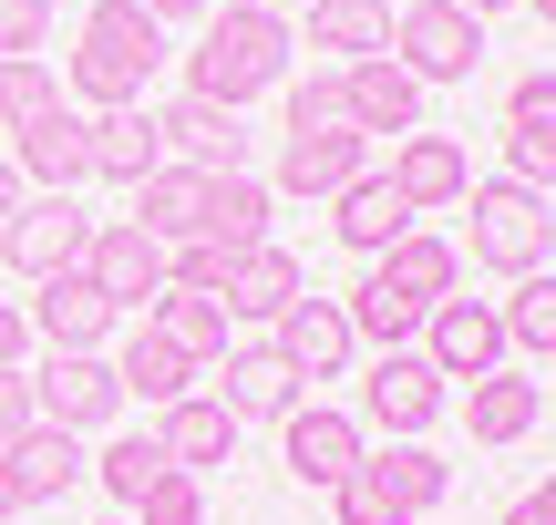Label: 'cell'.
<instances>
[{"mask_svg": "<svg viewBox=\"0 0 556 525\" xmlns=\"http://www.w3.org/2000/svg\"><path fill=\"white\" fill-rule=\"evenodd\" d=\"M505 525H556V515L536 505V495H526V505H505Z\"/></svg>", "mask_w": 556, "mask_h": 525, "instance_id": "bcb514c9", "label": "cell"}, {"mask_svg": "<svg viewBox=\"0 0 556 525\" xmlns=\"http://www.w3.org/2000/svg\"><path fill=\"white\" fill-rule=\"evenodd\" d=\"M41 11H62V0H41Z\"/></svg>", "mask_w": 556, "mask_h": 525, "instance_id": "f5cc1de1", "label": "cell"}, {"mask_svg": "<svg viewBox=\"0 0 556 525\" xmlns=\"http://www.w3.org/2000/svg\"><path fill=\"white\" fill-rule=\"evenodd\" d=\"M330 124H351V114H340V73L289 82V135H330Z\"/></svg>", "mask_w": 556, "mask_h": 525, "instance_id": "8d00e7d4", "label": "cell"}, {"mask_svg": "<svg viewBox=\"0 0 556 525\" xmlns=\"http://www.w3.org/2000/svg\"><path fill=\"white\" fill-rule=\"evenodd\" d=\"M155 444H165V464H176V474H206V464L238 453V412H227L217 392H186V402L155 412Z\"/></svg>", "mask_w": 556, "mask_h": 525, "instance_id": "d6986e66", "label": "cell"}, {"mask_svg": "<svg viewBox=\"0 0 556 525\" xmlns=\"http://www.w3.org/2000/svg\"><path fill=\"white\" fill-rule=\"evenodd\" d=\"M546 247H556V217H546Z\"/></svg>", "mask_w": 556, "mask_h": 525, "instance_id": "816d5d0a", "label": "cell"}, {"mask_svg": "<svg viewBox=\"0 0 556 525\" xmlns=\"http://www.w3.org/2000/svg\"><path fill=\"white\" fill-rule=\"evenodd\" d=\"M21 320H31V341H52V350H103L124 309L103 299L83 268H62V279H41V289H31V309H21Z\"/></svg>", "mask_w": 556, "mask_h": 525, "instance_id": "7c38bea8", "label": "cell"}, {"mask_svg": "<svg viewBox=\"0 0 556 525\" xmlns=\"http://www.w3.org/2000/svg\"><path fill=\"white\" fill-rule=\"evenodd\" d=\"M217 247H268V185L258 176H206V227Z\"/></svg>", "mask_w": 556, "mask_h": 525, "instance_id": "1f68e13d", "label": "cell"}, {"mask_svg": "<svg viewBox=\"0 0 556 525\" xmlns=\"http://www.w3.org/2000/svg\"><path fill=\"white\" fill-rule=\"evenodd\" d=\"M330 238L351 247V258H381L392 238H413V206H402V185L381 176V165H361V176L330 196Z\"/></svg>", "mask_w": 556, "mask_h": 525, "instance_id": "e0dca14e", "label": "cell"}, {"mask_svg": "<svg viewBox=\"0 0 556 525\" xmlns=\"http://www.w3.org/2000/svg\"><path fill=\"white\" fill-rule=\"evenodd\" d=\"M21 350H31V320H21V299H0V371H21Z\"/></svg>", "mask_w": 556, "mask_h": 525, "instance_id": "b9f144b4", "label": "cell"}, {"mask_svg": "<svg viewBox=\"0 0 556 525\" xmlns=\"http://www.w3.org/2000/svg\"><path fill=\"white\" fill-rule=\"evenodd\" d=\"M361 453H371V444H361V423H351V412H330V402H299V412H289V474H299V485H319V495H330L340 474L361 464Z\"/></svg>", "mask_w": 556, "mask_h": 525, "instance_id": "ffe728a7", "label": "cell"}, {"mask_svg": "<svg viewBox=\"0 0 556 525\" xmlns=\"http://www.w3.org/2000/svg\"><path fill=\"white\" fill-rule=\"evenodd\" d=\"M11 165H21V185H31V196H73V185L93 176L83 114H73V103H52L41 124H21V135H11Z\"/></svg>", "mask_w": 556, "mask_h": 525, "instance_id": "5bb4252c", "label": "cell"}, {"mask_svg": "<svg viewBox=\"0 0 556 525\" xmlns=\"http://www.w3.org/2000/svg\"><path fill=\"white\" fill-rule=\"evenodd\" d=\"M454 11H475V21H495V11H516V0H454Z\"/></svg>", "mask_w": 556, "mask_h": 525, "instance_id": "7dc6e473", "label": "cell"}, {"mask_svg": "<svg viewBox=\"0 0 556 525\" xmlns=\"http://www.w3.org/2000/svg\"><path fill=\"white\" fill-rule=\"evenodd\" d=\"M83 247H93V217H83L73 196H21V206H11V238H0V258L41 289V279H62V268H83Z\"/></svg>", "mask_w": 556, "mask_h": 525, "instance_id": "9c48e42d", "label": "cell"}, {"mask_svg": "<svg viewBox=\"0 0 556 525\" xmlns=\"http://www.w3.org/2000/svg\"><path fill=\"white\" fill-rule=\"evenodd\" d=\"M135 227H155L165 247L197 238V227H206V176H197V165H155V176L135 185Z\"/></svg>", "mask_w": 556, "mask_h": 525, "instance_id": "f1b7e54d", "label": "cell"}, {"mask_svg": "<svg viewBox=\"0 0 556 525\" xmlns=\"http://www.w3.org/2000/svg\"><path fill=\"white\" fill-rule=\"evenodd\" d=\"M21 196H31V185H21V165H11V155H0V217H11V206H21Z\"/></svg>", "mask_w": 556, "mask_h": 525, "instance_id": "7bdbcfd3", "label": "cell"}, {"mask_svg": "<svg viewBox=\"0 0 556 525\" xmlns=\"http://www.w3.org/2000/svg\"><path fill=\"white\" fill-rule=\"evenodd\" d=\"M392 62H402L413 82H475L484 21L454 11V0H413V11H392Z\"/></svg>", "mask_w": 556, "mask_h": 525, "instance_id": "5b68a950", "label": "cell"}, {"mask_svg": "<svg viewBox=\"0 0 556 525\" xmlns=\"http://www.w3.org/2000/svg\"><path fill=\"white\" fill-rule=\"evenodd\" d=\"M155 144H165V165H197V176H248L238 114H217V103H197V93L155 114Z\"/></svg>", "mask_w": 556, "mask_h": 525, "instance_id": "9a60e30c", "label": "cell"}, {"mask_svg": "<svg viewBox=\"0 0 556 525\" xmlns=\"http://www.w3.org/2000/svg\"><path fill=\"white\" fill-rule=\"evenodd\" d=\"M340 320H351V341H381V350H413V341H422V299H402L381 268L340 299Z\"/></svg>", "mask_w": 556, "mask_h": 525, "instance_id": "f546056e", "label": "cell"}, {"mask_svg": "<svg viewBox=\"0 0 556 525\" xmlns=\"http://www.w3.org/2000/svg\"><path fill=\"white\" fill-rule=\"evenodd\" d=\"M83 144H93V176H103V185H144V176L165 165V144H155V114H144V103L83 114Z\"/></svg>", "mask_w": 556, "mask_h": 525, "instance_id": "44dd1931", "label": "cell"}, {"mask_svg": "<svg viewBox=\"0 0 556 525\" xmlns=\"http://www.w3.org/2000/svg\"><path fill=\"white\" fill-rule=\"evenodd\" d=\"M41 31H52L41 0H0V62H41Z\"/></svg>", "mask_w": 556, "mask_h": 525, "instance_id": "f35d334b", "label": "cell"}, {"mask_svg": "<svg viewBox=\"0 0 556 525\" xmlns=\"http://www.w3.org/2000/svg\"><path fill=\"white\" fill-rule=\"evenodd\" d=\"M114 392H124V402H155V412H165V402H186V392H197V361H186V350L165 341L155 320H144L135 341L114 350Z\"/></svg>", "mask_w": 556, "mask_h": 525, "instance_id": "cb8c5ba5", "label": "cell"}, {"mask_svg": "<svg viewBox=\"0 0 556 525\" xmlns=\"http://www.w3.org/2000/svg\"><path fill=\"white\" fill-rule=\"evenodd\" d=\"M289 299H309V279H299L289 247H238V268H227V320H278Z\"/></svg>", "mask_w": 556, "mask_h": 525, "instance_id": "d4e9b609", "label": "cell"}, {"mask_svg": "<svg viewBox=\"0 0 556 525\" xmlns=\"http://www.w3.org/2000/svg\"><path fill=\"white\" fill-rule=\"evenodd\" d=\"M31 423H41V402H31V371H0V453H11Z\"/></svg>", "mask_w": 556, "mask_h": 525, "instance_id": "60d3db41", "label": "cell"}, {"mask_svg": "<svg viewBox=\"0 0 556 525\" xmlns=\"http://www.w3.org/2000/svg\"><path fill=\"white\" fill-rule=\"evenodd\" d=\"M135 525H206V485H197V474H176V464H165L155 485L135 495Z\"/></svg>", "mask_w": 556, "mask_h": 525, "instance_id": "d590c367", "label": "cell"}, {"mask_svg": "<svg viewBox=\"0 0 556 525\" xmlns=\"http://www.w3.org/2000/svg\"><path fill=\"white\" fill-rule=\"evenodd\" d=\"M135 11H155V21H197L206 0H135Z\"/></svg>", "mask_w": 556, "mask_h": 525, "instance_id": "ee69618b", "label": "cell"}, {"mask_svg": "<svg viewBox=\"0 0 556 525\" xmlns=\"http://www.w3.org/2000/svg\"><path fill=\"white\" fill-rule=\"evenodd\" d=\"M31 402H41V423H62V433H103L124 412V392H114V361H103V350H52V361L31 371Z\"/></svg>", "mask_w": 556, "mask_h": 525, "instance_id": "30bf717a", "label": "cell"}, {"mask_svg": "<svg viewBox=\"0 0 556 525\" xmlns=\"http://www.w3.org/2000/svg\"><path fill=\"white\" fill-rule=\"evenodd\" d=\"M11 515H31V505H21V485H11V464H0V525H11Z\"/></svg>", "mask_w": 556, "mask_h": 525, "instance_id": "f6af8a7d", "label": "cell"}, {"mask_svg": "<svg viewBox=\"0 0 556 525\" xmlns=\"http://www.w3.org/2000/svg\"><path fill=\"white\" fill-rule=\"evenodd\" d=\"M371 165V135L330 124V135H278V185L268 196H340V185Z\"/></svg>", "mask_w": 556, "mask_h": 525, "instance_id": "2e32d148", "label": "cell"}, {"mask_svg": "<svg viewBox=\"0 0 556 525\" xmlns=\"http://www.w3.org/2000/svg\"><path fill=\"white\" fill-rule=\"evenodd\" d=\"M144 320H155V330H165V341H176L197 371H217L227 350H238V341H227V299H206V289H165Z\"/></svg>", "mask_w": 556, "mask_h": 525, "instance_id": "83f0119b", "label": "cell"}, {"mask_svg": "<svg viewBox=\"0 0 556 525\" xmlns=\"http://www.w3.org/2000/svg\"><path fill=\"white\" fill-rule=\"evenodd\" d=\"M268 350L299 371V382H340L361 341H351V320H340V299H289V309L268 320Z\"/></svg>", "mask_w": 556, "mask_h": 525, "instance_id": "4fadbf2b", "label": "cell"}, {"mask_svg": "<svg viewBox=\"0 0 556 525\" xmlns=\"http://www.w3.org/2000/svg\"><path fill=\"white\" fill-rule=\"evenodd\" d=\"M309 41L340 62H371V52H392V11L381 0H309Z\"/></svg>", "mask_w": 556, "mask_h": 525, "instance_id": "4dcf8cb0", "label": "cell"}, {"mask_svg": "<svg viewBox=\"0 0 556 525\" xmlns=\"http://www.w3.org/2000/svg\"><path fill=\"white\" fill-rule=\"evenodd\" d=\"M103 525H135V515H103Z\"/></svg>", "mask_w": 556, "mask_h": 525, "instance_id": "f907efd6", "label": "cell"}, {"mask_svg": "<svg viewBox=\"0 0 556 525\" xmlns=\"http://www.w3.org/2000/svg\"><path fill=\"white\" fill-rule=\"evenodd\" d=\"M83 279L114 309H155L165 299V238L135 217H93V247H83Z\"/></svg>", "mask_w": 556, "mask_h": 525, "instance_id": "52a82bcc", "label": "cell"}, {"mask_svg": "<svg viewBox=\"0 0 556 525\" xmlns=\"http://www.w3.org/2000/svg\"><path fill=\"white\" fill-rule=\"evenodd\" d=\"M464 196H475V258L505 268V279H526V268L546 258V196H536V185H516V176L464 185Z\"/></svg>", "mask_w": 556, "mask_h": 525, "instance_id": "8992f818", "label": "cell"}, {"mask_svg": "<svg viewBox=\"0 0 556 525\" xmlns=\"http://www.w3.org/2000/svg\"><path fill=\"white\" fill-rule=\"evenodd\" d=\"M340 114H351V135H422V82L402 73L392 52H371V62H340Z\"/></svg>", "mask_w": 556, "mask_h": 525, "instance_id": "8fae6325", "label": "cell"}, {"mask_svg": "<svg viewBox=\"0 0 556 525\" xmlns=\"http://www.w3.org/2000/svg\"><path fill=\"white\" fill-rule=\"evenodd\" d=\"M258 11H309V0H258Z\"/></svg>", "mask_w": 556, "mask_h": 525, "instance_id": "681fc988", "label": "cell"}, {"mask_svg": "<svg viewBox=\"0 0 556 525\" xmlns=\"http://www.w3.org/2000/svg\"><path fill=\"white\" fill-rule=\"evenodd\" d=\"M62 103V82L41 73V62H0V135H21V124H41Z\"/></svg>", "mask_w": 556, "mask_h": 525, "instance_id": "e575fe53", "label": "cell"}, {"mask_svg": "<svg viewBox=\"0 0 556 525\" xmlns=\"http://www.w3.org/2000/svg\"><path fill=\"white\" fill-rule=\"evenodd\" d=\"M0 464H11L21 505H52L62 485H83V474H93V453H83V433H62V423H31L11 453H0Z\"/></svg>", "mask_w": 556, "mask_h": 525, "instance_id": "603a6c76", "label": "cell"}, {"mask_svg": "<svg viewBox=\"0 0 556 525\" xmlns=\"http://www.w3.org/2000/svg\"><path fill=\"white\" fill-rule=\"evenodd\" d=\"M422 361H433L443 382L505 371V309L495 299H433V309H422Z\"/></svg>", "mask_w": 556, "mask_h": 525, "instance_id": "ba28073f", "label": "cell"}, {"mask_svg": "<svg viewBox=\"0 0 556 525\" xmlns=\"http://www.w3.org/2000/svg\"><path fill=\"white\" fill-rule=\"evenodd\" d=\"M443 495H454V464L433 444H381L330 485V505H340V525H422Z\"/></svg>", "mask_w": 556, "mask_h": 525, "instance_id": "3957f363", "label": "cell"}, {"mask_svg": "<svg viewBox=\"0 0 556 525\" xmlns=\"http://www.w3.org/2000/svg\"><path fill=\"white\" fill-rule=\"evenodd\" d=\"M443 402H454V382H443L422 350H381L371 382H361V412H351V423L392 433V444H422V433L443 423Z\"/></svg>", "mask_w": 556, "mask_h": 525, "instance_id": "277c9868", "label": "cell"}, {"mask_svg": "<svg viewBox=\"0 0 556 525\" xmlns=\"http://www.w3.org/2000/svg\"><path fill=\"white\" fill-rule=\"evenodd\" d=\"M165 62V21L135 11V0H93L83 11V52H73V93L93 103V114H114V103H144V73Z\"/></svg>", "mask_w": 556, "mask_h": 525, "instance_id": "7a4b0ae2", "label": "cell"}, {"mask_svg": "<svg viewBox=\"0 0 556 525\" xmlns=\"http://www.w3.org/2000/svg\"><path fill=\"white\" fill-rule=\"evenodd\" d=\"M381 176H392V185H402V206L422 217V206H454L464 185H475V165H464V144H454V135H402Z\"/></svg>", "mask_w": 556, "mask_h": 525, "instance_id": "7402d4cb", "label": "cell"}, {"mask_svg": "<svg viewBox=\"0 0 556 525\" xmlns=\"http://www.w3.org/2000/svg\"><path fill=\"white\" fill-rule=\"evenodd\" d=\"M278 73H289V21H278V11H258V0L217 11V21H206V41L186 52V93H197V103H217V114L258 103Z\"/></svg>", "mask_w": 556, "mask_h": 525, "instance_id": "6da1fadb", "label": "cell"}, {"mask_svg": "<svg viewBox=\"0 0 556 525\" xmlns=\"http://www.w3.org/2000/svg\"><path fill=\"white\" fill-rule=\"evenodd\" d=\"M526 11H536V21H546V31H556V0H526Z\"/></svg>", "mask_w": 556, "mask_h": 525, "instance_id": "c3c4849f", "label": "cell"}, {"mask_svg": "<svg viewBox=\"0 0 556 525\" xmlns=\"http://www.w3.org/2000/svg\"><path fill=\"white\" fill-rule=\"evenodd\" d=\"M371 268H381V279L402 289V299H422V309H433V299H454V289H464V258H454V247L433 238V227H413V238H392V247H381Z\"/></svg>", "mask_w": 556, "mask_h": 525, "instance_id": "4316f807", "label": "cell"}, {"mask_svg": "<svg viewBox=\"0 0 556 525\" xmlns=\"http://www.w3.org/2000/svg\"><path fill=\"white\" fill-rule=\"evenodd\" d=\"M505 176L546 196V185H556V135H526V124H505Z\"/></svg>", "mask_w": 556, "mask_h": 525, "instance_id": "74e56055", "label": "cell"}, {"mask_svg": "<svg viewBox=\"0 0 556 525\" xmlns=\"http://www.w3.org/2000/svg\"><path fill=\"white\" fill-rule=\"evenodd\" d=\"M505 350H536V361H556V279H546V268H526L516 299H505Z\"/></svg>", "mask_w": 556, "mask_h": 525, "instance_id": "d6a6232c", "label": "cell"}, {"mask_svg": "<svg viewBox=\"0 0 556 525\" xmlns=\"http://www.w3.org/2000/svg\"><path fill=\"white\" fill-rule=\"evenodd\" d=\"M546 412L536 382H516V371H484V382H464V423H475V444H526Z\"/></svg>", "mask_w": 556, "mask_h": 525, "instance_id": "484cf974", "label": "cell"}, {"mask_svg": "<svg viewBox=\"0 0 556 525\" xmlns=\"http://www.w3.org/2000/svg\"><path fill=\"white\" fill-rule=\"evenodd\" d=\"M93 474H103V495H114V515H135V495L165 474V444H155V433H124V444L93 453Z\"/></svg>", "mask_w": 556, "mask_h": 525, "instance_id": "836d02e7", "label": "cell"}, {"mask_svg": "<svg viewBox=\"0 0 556 525\" xmlns=\"http://www.w3.org/2000/svg\"><path fill=\"white\" fill-rule=\"evenodd\" d=\"M217 402L238 412V423H289V412H299V371L278 361L268 341H238L217 361Z\"/></svg>", "mask_w": 556, "mask_h": 525, "instance_id": "ac0fdd59", "label": "cell"}, {"mask_svg": "<svg viewBox=\"0 0 556 525\" xmlns=\"http://www.w3.org/2000/svg\"><path fill=\"white\" fill-rule=\"evenodd\" d=\"M505 124H526V135H556V73H526L516 93H505Z\"/></svg>", "mask_w": 556, "mask_h": 525, "instance_id": "ab89813d", "label": "cell"}]
</instances>
